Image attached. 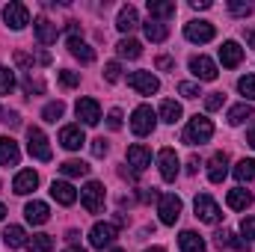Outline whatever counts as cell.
Instances as JSON below:
<instances>
[{"label":"cell","mask_w":255,"mask_h":252,"mask_svg":"<svg viewBox=\"0 0 255 252\" xmlns=\"http://www.w3.org/2000/svg\"><path fill=\"white\" fill-rule=\"evenodd\" d=\"M160 119H163V122H169V125H175V122L181 119V104L166 98V101L160 104Z\"/></svg>","instance_id":"cell-33"},{"label":"cell","mask_w":255,"mask_h":252,"mask_svg":"<svg viewBox=\"0 0 255 252\" xmlns=\"http://www.w3.org/2000/svg\"><path fill=\"white\" fill-rule=\"evenodd\" d=\"M178 247H181V252H205V241L196 232H181L178 235Z\"/></svg>","instance_id":"cell-28"},{"label":"cell","mask_w":255,"mask_h":252,"mask_svg":"<svg viewBox=\"0 0 255 252\" xmlns=\"http://www.w3.org/2000/svg\"><path fill=\"white\" fill-rule=\"evenodd\" d=\"M178 92H181L184 98H199V95H202V92H199V83H187V80L178 83Z\"/></svg>","instance_id":"cell-43"},{"label":"cell","mask_w":255,"mask_h":252,"mask_svg":"<svg viewBox=\"0 0 255 252\" xmlns=\"http://www.w3.org/2000/svg\"><path fill=\"white\" fill-rule=\"evenodd\" d=\"M157 214H160V223H163V226H175L178 217H181V199H178L175 193L160 196V202H157Z\"/></svg>","instance_id":"cell-3"},{"label":"cell","mask_w":255,"mask_h":252,"mask_svg":"<svg viewBox=\"0 0 255 252\" xmlns=\"http://www.w3.org/2000/svg\"><path fill=\"white\" fill-rule=\"evenodd\" d=\"M60 83H63V86H77V83H80V74H74V71L65 68V71H60Z\"/></svg>","instance_id":"cell-45"},{"label":"cell","mask_w":255,"mask_h":252,"mask_svg":"<svg viewBox=\"0 0 255 252\" xmlns=\"http://www.w3.org/2000/svg\"><path fill=\"white\" fill-rule=\"evenodd\" d=\"M24 217H27V223H33V226H45V223L51 220V208H48L45 202H27Z\"/></svg>","instance_id":"cell-22"},{"label":"cell","mask_w":255,"mask_h":252,"mask_svg":"<svg viewBox=\"0 0 255 252\" xmlns=\"http://www.w3.org/2000/svg\"><path fill=\"white\" fill-rule=\"evenodd\" d=\"M184 36L196 42V45H205V42H211L214 39V24L211 21H190L187 27H184Z\"/></svg>","instance_id":"cell-12"},{"label":"cell","mask_w":255,"mask_h":252,"mask_svg":"<svg viewBox=\"0 0 255 252\" xmlns=\"http://www.w3.org/2000/svg\"><path fill=\"white\" fill-rule=\"evenodd\" d=\"M15 63L24 65V68H30V65H33V57H30V54H24V51H15Z\"/></svg>","instance_id":"cell-49"},{"label":"cell","mask_w":255,"mask_h":252,"mask_svg":"<svg viewBox=\"0 0 255 252\" xmlns=\"http://www.w3.org/2000/svg\"><path fill=\"white\" fill-rule=\"evenodd\" d=\"M226 202H229V208H232V211H247V208L253 205V193H250V190H244V187H235V190H229Z\"/></svg>","instance_id":"cell-24"},{"label":"cell","mask_w":255,"mask_h":252,"mask_svg":"<svg viewBox=\"0 0 255 252\" xmlns=\"http://www.w3.org/2000/svg\"><path fill=\"white\" fill-rule=\"evenodd\" d=\"M77 238H80V232H74V229H71V232H68V235H65V241H71V244H74V241H77Z\"/></svg>","instance_id":"cell-56"},{"label":"cell","mask_w":255,"mask_h":252,"mask_svg":"<svg viewBox=\"0 0 255 252\" xmlns=\"http://www.w3.org/2000/svg\"><path fill=\"white\" fill-rule=\"evenodd\" d=\"M74 113H77V119H80L83 125H98V122H101V107H98L95 98H80V101L74 104Z\"/></svg>","instance_id":"cell-9"},{"label":"cell","mask_w":255,"mask_h":252,"mask_svg":"<svg viewBox=\"0 0 255 252\" xmlns=\"http://www.w3.org/2000/svg\"><path fill=\"white\" fill-rule=\"evenodd\" d=\"M128 86L136 89L139 95H154L160 89V80L151 74V71H130L128 74Z\"/></svg>","instance_id":"cell-5"},{"label":"cell","mask_w":255,"mask_h":252,"mask_svg":"<svg viewBox=\"0 0 255 252\" xmlns=\"http://www.w3.org/2000/svg\"><path fill=\"white\" fill-rule=\"evenodd\" d=\"M238 89H241V95H244L247 101H255V74H244V77L238 80Z\"/></svg>","instance_id":"cell-38"},{"label":"cell","mask_w":255,"mask_h":252,"mask_svg":"<svg viewBox=\"0 0 255 252\" xmlns=\"http://www.w3.org/2000/svg\"><path fill=\"white\" fill-rule=\"evenodd\" d=\"M193 9H211V0H193Z\"/></svg>","instance_id":"cell-55"},{"label":"cell","mask_w":255,"mask_h":252,"mask_svg":"<svg viewBox=\"0 0 255 252\" xmlns=\"http://www.w3.org/2000/svg\"><path fill=\"white\" fill-rule=\"evenodd\" d=\"M3 125H9V127H18V125H21V119H18V113H3Z\"/></svg>","instance_id":"cell-52"},{"label":"cell","mask_w":255,"mask_h":252,"mask_svg":"<svg viewBox=\"0 0 255 252\" xmlns=\"http://www.w3.org/2000/svg\"><path fill=\"white\" fill-rule=\"evenodd\" d=\"M142 30H145V39L148 42H166V36H169L166 24H160V21H145Z\"/></svg>","instance_id":"cell-31"},{"label":"cell","mask_w":255,"mask_h":252,"mask_svg":"<svg viewBox=\"0 0 255 252\" xmlns=\"http://www.w3.org/2000/svg\"><path fill=\"white\" fill-rule=\"evenodd\" d=\"M12 89H15V74L6 65H0V95H9Z\"/></svg>","instance_id":"cell-39"},{"label":"cell","mask_w":255,"mask_h":252,"mask_svg":"<svg viewBox=\"0 0 255 252\" xmlns=\"http://www.w3.org/2000/svg\"><path fill=\"white\" fill-rule=\"evenodd\" d=\"M65 252H86V250H80V247H71V250H65Z\"/></svg>","instance_id":"cell-60"},{"label":"cell","mask_w":255,"mask_h":252,"mask_svg":"<svg viewBox=\"0 0 255 252\" xmlns=\"http://www.w3.org/2000/svg\"><path fill=\"white\" fill-rule=\"evenodd\" d=\"M3 244H6L9 250H21V247H27V232H24L21 226H6Z\"/></svg>","instance_id":"cell-27"},{"label":"cell","mask_w":255,"mask_h":252,"mask_svg":"<svg viewBox=\"0 0 255 252\" xmlns=\"http://www.w3.org/2000/svg\"><path fill=\"white\" fill-rule=\"evenodd\" d=\"M130 130H133L136 136H148V133L154 130V110H151L148 104H139V107L133 110V116H130Z\"/></svg>","instance_id":"cell-4"},{"label":"cell","mask_w":255,"mask_h":252,"mask_svg":"<svg viewBox=\"0 0 255 252\" xmlns=\"http://www.w3.org/2000/svg\"><path fill=\"white\" fill-rule=\"evenodd\" d=\"M220 63L226 65V68H238V65L244 63V48H241L238 42H223V48H220Z\"/></svg>","instance_id":"cell-19"},{"label":"cell","mask_w":255,"mask_h":252,"mask_svg":"<svg viewBox=\"0 0 255 252\" xmlns=\"http://www.w3.org/2000/svg\"><path fill=\"white\" fill-rule=\"evenodd\" d=\"M255 116V107L253 104H235L232 110H229V125H241V122H247V119H253Z\"/></svg>","instance_id":"cell-30"},{"label":"cell","mask_w":255,"mask_h":252,"mask_svg":"<svg viewBox=\"0 0 255 252\" xmlns=\"http://www.w3.org/2000/svg\"><path fill=\"white\" fill-rule=\"evenodd\" d=\"M51 196H54L60 205H74V202H77V190L71 187L68 181H54V184H51Z\"/></svg>","instance_id":"cell-26"},{"label":"cell","mask_w":255,"mask_h":252,"mask_svg":"<svg viewBox=\"0 0 255 252\" xmlns=\"http://www.w3.org/2000/svg\"><path fill=\"white\" fill-rule=\"evenodd\" d=\"M214 136V122L208 116H193L187 127H184V142L187 145H202Z\"/></svg>","instance_id":"cell-1"},{"label":"cell","mask_w":255,"mask_h":252,"mask_svg":"<svg viewBox=\"0 0 255 252\" xmlns=\"http://www.w3.org/2000/svg\"><path fill=\"white\" fill-rule=\"evenodd\" d=\"M24 89L33 95V92H42V89H45V83H42V80H33V77H27V80H24Z\"/></svg>","instance_id":"cell-48"},{"label":"cell","mask_w":255,"mask_h":252,"mask_svg":"<svg viewBox=\"0 0 255 252\" xmlns=\"http://www.w3.org/2000/svg\"><path fill=\"white\" fill-rule=\"evenodd\" d=\"M196 217L202 223H220L223 220V211H220V205L208 193H202V196H196Z\"/></svg>","instance_id":"cell-8"},{"label":"cell","mask_w":255,"mask_h":252,"mask_svg":"<svg viewBox=\"0 0 255 252\" xmlns=\"http://www.w3.org/2000/svg\"><path fill=\"white\" fill-rule=\"evenodd\" d=\"M116 27L122 30V33H130V30H136L139 27V15H136V9L128 3L119 9V18H116Z\"/></svg>","instance_id":"cell-25"},{"label":"cell","mask_w":255,"mask_h":252,"mask_svg":"<svg viewBox=\"0 0 255 252\" xmlns=\"http://www.w3.org/2000/svg\"><path fill=\"white\" fill-rule=\"evenodd\" d=\"M241 232H244L247 238H253V241H255V217H244V223H241Z\"/></svg>","instance_id":"cell-47"},{"label":"cell","mask_w":255,"mask_h":252,"mask_svg":"<svg viewBox=\"0 0 255 252\" xmlns=\"http://www.w3.org/2000/svg\"><path fill=\"white\" fill-rule=\"evenodd\" d=\"M214 244L223 250V247H232V250H238V252H250V244L247 241H241L235 232H229V229H220L217 235H214Z\"/></svg>","instance_id":"cell-23"},{"label":"cell","mask_w":255,"mask_h":252,"mask_svg":"<svg viewBox=\"0 0 255 252\" xmlns=\"http://www.w3.org/2000/svg\"><path fill=\"white\" fill-rule=\"evenodd\" d=\"M33 30H36V39H39L42 45H54L57 36H60V27H57L51 18H36V21H33Z\"/></svg>","instance_id":"cell-15"},{"label":"cell","mask_w":255,"mask_h":252,"mask_svg":"<svg viewBox=\"0 0 255 252\" xmlns=\"http://www.w3.org/2000/svg\"><path fill=\"white\" fill-rule=\"evenodd\" d=\"M21 148L12 136H0V166H18Z\"/></svg>","instance_id":"cell-18"},{"label":"cell","mask_w":255,"mask_h":252,"mask_svg":"<svg viewBox=\"0 0 255 252\" xmlns=\"http://www.w3.org/2000/svg\"><path fill=\"white\" fill-rule=\"evenodd\" d=\"M247 142H250V145H253V148H255V127H253V130H250V133H247Z\"/></svg>","instance_id":"cell-57"},{"label":"cell","mask_w":255,"mask_h":252,"mask_svg":"<svg viewBox=\"0 0 255 252\" xmlns=\"http://www.w3.org/2000/svg\"><path fill=\"white\" fill-rule=\"evenodd\" d=\"M157 68H160V71H172V68H175V60H172V57H157Z\"/></svg>","instance_id":"cell-50"},{"label":"cell","mask_w":255,"mask_h":252,"mask_svg":"<svg viewBox=\"0 0 255 252\" xmlns=\"http://www.w3.org/2000/svg\"><path fill=\"white\" fill-rule=\"evenodd\" d=\"M27 250L30 252H51L54 250V238L51 235H33L27 241Z\"/></svg>","instance_id":"cell-35"},{"label":"cell","mask_w":255,"mask_h":252,"mask_svg":"<svg viewBox=\"0 0 255 252\" xmlns=\"http://www.w3.org/2000/svg\"><path fill=\"white\" fill-rule=\"evenodd\" d=\"M3 217H6V205L0 202V220H3Z\"/></svg>","instance_id":"cell-58"},{"label":"cell","mask_w":255,"mask_h":252,"mask_svg":"<svg viewBox=\"0 0 255 252\" xmlns=\"http://www.w3.org/2000/svg\"><path fill=\"white\" fill-rule=\"evenodd\" d=\"M107 127L110 130H119L122 127V110H110L107 113Z\"/></svg>","instance_id":"cell-46"},{"label":"cell","mask_w":255,"mask_h":252,"mask_svg":"<svg viewBox=\"0 0 255 252\" xmlns=\"http://www.w3.org/2000/svg\"><path fill=\"white\" fill-rule=\"evenodd\" d=\"M148 15L151 18H172L175 15V3L172 0H148Z\"/></svg>","instance_id":"cell-29"},{"label":"cell","mask_w":255,"mask_h":252,"mask_svg":"<svg viewBox=\"0 0 255 252\" xmlns=\"http://www.w3.org/2000/svg\"><path fill=\"white\" fill-rule=\"evenodd\" d=\"M199 166H202V163H199V157L193 154L190 160H187V172H190V175H193V172H199Z\"/></svg>","instance_id":"cell-53"},{"label":"cell","mask_w":255,"mask_h":252,"mask_svg":"<svg viewBox=\"0 0 255 252\" xmlns=\"http://www.w3.org/2000/svg\"><path fill=\"white\" fill-rule=\"evenodd\" d=\"M116 51H119V57H125V60H136V57L142 54V45H139L136 39H122V42L116 45Z\"/></svg>","instance_id":"cell-34"},{"label":"cell","mask_w":255,"mask_h":252,"mask_svg":"<svg viewBox=\"0 0 255 252\" xmlns=\"http://www.w3.org/2000/svg\"><path fill=\"white\" fill-rule=\"evenodd\" d=\"M83 142H86V136H83V127L80 125H65L60 130V145L68 148V151H77Z\"/></svg>","instance_id":"cell-17"},{"label":"cell","mask_w":255,"mask_h":252,"mask_svg":"<svg viewBox=\"0 0 255 252\" xmlns=\"http://www.w3.org/2000/svg\"><path fill=\"white\" fill-rule=\"evenodd\" d=\"M253 3H238V0H232V3H229V12H232V15H238V18H244V15H253Z\"/></svg>","instance_id":"cell-40"},{"label":"cell","mask_w":255,"mask_h":252,"mask_svg":"<svg viewBox=\"0 0 255 252\" xmlns=\"http://www.w3.org/2000/svg\"><path fill=\"white\" fill-rule=\"evenodd\" d=\"M113 252H125V250H113Z\"/></svg>","instance_id":"cell-61"},{"label":"cell","mask_w":255,"mask_h":252,"mask_svg":"<svg viewBox=\"0 0 255 252\" xmlns=\"http://www.w3.org/2000/svg\"><path fill=\"white\" fill-rule=\"evenodd\" d=\"M3 21H6L12 30H24V27L30 24V12H27L24 3H9V6L3 9Z\"/></svg>","instance_id":"cell-10"},{"label":"cell","mask_w":255,"mask_h":252,"mask_svg":"<svg viewBox=\"0 0 255 252\" xmlns=\"http://www.w3.org/2000/svg\"><path fill=\"white\" fill-rule=\"evenodd\" d=\"M80 202H83V208L89 214H101L104 211V184L101 181H89L80 190Z\"/></svg>","instance_id":"cell-2"},{"label":"cell","mask_w":255,"mask_h":252,"mask_svg":"<svg viewBox=\"0 0 255 252\" xmlns=\"http://www.w3.org/2000/svg\"><path fill=\"white\" fill-rule=\"evenodd\" d=\"M139 199H142V202H154V199L160 202V193H157L154 187H151V190H142V193H139Z\"/></svg>","instance_id":"cell-51"},{"label":"cell","mask_w":255,"mask_h":252,"mask_svg":"<svg viewBox=\"0 0 255 252\" xmlns=\"http://www.w3.org/2000/svg\"><path fill=\"white\" fill-rule=\"evenodd\" d=\"M68 51H71V57H77L83 65H92L95 63V51L80 39V36H68Z\"/></svg>","instance_id":"cell-21"},{"label":"cell","mask_w":255,"mask_h":252,"mask_svg":"<svg viewBox=\"0 0 255 252\" xmlns=\"http://www.w3.org/2000/svg\"><path fill=\"white\" fill-rule=\"evenodd\" d=\"M27 148L36 160H51V145H48V136L39 130V127H27Z\"/></svg>","instance_id":"cell-7"},{"label":"cell","mask_w":255,"mask_h":252,"mask_svg":"<svg viewBox=\"0 0 255 252\" xmlns=\"http://www.w3.org/2000/svg\"><path fill=\"white\" fill-rule=\"evenodd\" d=\"M119 238V229L113 223H95L92 232H89V244L95 250H104V247H113V241Z\"/></svg>","instance_id":"cell-6"},{"label":"cell","mask_w":255,"mask_h":252,"mask_svg":"<svg viewBox=\"0 0 255 252\" xmlns=\"http://www.w3.org/2000/svg\"><path fill=\"white\" fill-rule=\"evenodd\" d=\"M244 36H247V45H250V48L255 51V27H250V30H247Z\"/></svg>","instance_id":"cell-54"},{"label":"cell","mask_w":255,"mask_h":252,"mask_svg":"<svg viewBox=\"0 0 255 252\" xmlns=\"http://www.w3.org/2000/svg\"><path fill=\"white\" fill-rule=\"evenodd\" d=\"M60 169H63V175H68V178H80V175H89V163H83V160H65Z\"/></svg>","instance_id":"cell-36"},{"label":"cell","mask_w":255,"mask_h":252,"mask_svg":"<svg viewBox=\"0 0 255 252\" xmlns=\"http://www.w3.org/2000/svg\"><path fill=\"white\" fill-rule=\"evenodd\" d=\"M107 151H110V145H107V139H104V136L92 139V154H95V157H104Z\"/></svg>","instance_id":"cell-44"},{"label":"cell","mask_w":255,"mask_h":252,"mask_svg":"<svg viewBox=\"0 0 255 252\" xmlns=\"http://www.w3.org/2000/svg\"><path fill=\"white\" fill-rule=\"evenodd\" d=\"M157 163H160V178L163 181H175L178 178V154L172 148H160Z\"/></svg>","instance_id":"cell-11"},{"label":"cell","mask_w":255,"mask_h":252,"mask_svg":"<svg viewBox=\"0 0 255 252\" xmlns=\"http://www.w3.org/2000/svg\"><path fill=\"white\" fill-rule=\"evenodd\" d=\"M190 71L196 80H217V63L208 57H190Z\"/></svg>","instance_id":"cell-14"},{"label":"cell","mask_w":255,"mask_h":252,"mask_svg":"<svg viewBox=\"0 0 255 252\" xmlns=\"http://www.w3.org/2000/svg\"><path fill=\"white\" fill-rule=\"evenodd\" d=\"M128 163L133 166V172L148 169V166H151V148H145L142 142H133V145L128 148Z\"/></svg>","instance_id":"cell-13"},{"label":"cell","mask_w":255,"mask_h":252,"mask_svg":"<svg viewBox=\"0 0 255 252\" xmlns=\"http://www.w3.org/2000/svg\"><path fill=\"white\" fill-rule=\"evenodd\" d=\"M63 113H65L63 101H51V104L42 110V119H45V122H57V119H63Z\"/></svg>","instance_id":"cell-37"},{"label":"cell","mask_w":255,"mask_h":252,"mask_svg":"<svg viewBox=\"0 0 255 252\" xmlns=\"http://www.w3.org/2000/svg\"><path fill=\"white\" fill-rule=\"evenodd\" d=\"M226 172H229V154L226 151H217L211 157V163H208V181L211 184H223Z\"/></svg>","instance_id":"cell-16"},{"label":"cell","mask_w":255,"mask_h":252,"mask_svg":"<svg viewBox=\"0 0 255 252\" xmlns=\"http://www.w3.org/2000/svg\"><path fill=\"white\" fill-rule=\"evenodd\" d=\"M36 187H39V175H36L33 169H21V172L15 175V181H12V190H15L18 196H27V193H33Z\"/></svg>","instance_id":"cell-20"},{"label":"cell","mask_w":255,"mask_h":252,"mask_svg":"<svg viewBox=\"0 0 255 252\" xmlns=\"http://www.w3.org/2000/svg\"><path fill=\"white\" fill-rule=\"evenodd\" d=\"M145 252H166L163 247H151V250H145Z\"/></svg>","instance_id":"cell-59"},{"label":"cell","mask_w":255,"mask_h":252,"mask_svg":"<svg viewBox=\"0 0 255 252\" xmlns=\"http://www.w3.org/2000/svg\"><path fill=\"white\" fill-rule=\"evenodd\" d=\"M223 101H226V95H223V92H211V95L205 98V110H211V113H214V110H220V107H223Z\"/></svg>","instance_id":"cell-42"},{"label":"cell","mask_w":255,"mask_h":252,"mask_svg":"<svg viewBox=\"0 0 255 252\" xmlns=\"http://www.w3.org/2000/svg\"><path fill=\"white\" fill-rule=\"evenodd\" d=\"M235 178H238V181H255V157H244V160H238V166H235Z\"/></svg>","instance_id":"cell-32"},{"label":"cell","mask_w":255,"mask_h":252,"mask_svg":"<svg viewBox=\"0 0 255 252\" xmlns=\"http://www.w3.org/2000/svg\"><path fill=\"white\" fill-rule=\"evenodd\" d=\"M119 77H122V65L119 63H107L104 65V80H107V83H116Z\"/></svg>","instance_id":"cell-41"}]
</instances>
